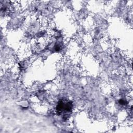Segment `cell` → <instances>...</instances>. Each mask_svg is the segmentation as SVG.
I'll return each mask as SVG.
<instances>
[{"label":"cell","mask_w":133,"mask_h":133,"mask_svg":"<svg viewBox=\"0 0 133 133\" xmlns=\"http://www.w3.org/2000/svg\"><path fill=\"white\" fill-rule=\"evenodd\" d=\"M73 106V103L71 101L67 99H61L57 104L56 111L58 115L65 116L72 112Z\"/></svg>","instance_id":"6da1fadb"},{"label":"cell","mask_w":133,"mask_h":133,"mask_svg":"<svg viewBox=\"0 0 133 133\" xmlns=\"http://www.w3.org/2000/svg\"><path fill=\"white\" fill-rule=\"evenodd\" d=\"M127 101L126 100H124L123 99H120L119 100V103L120 104H122V105H125V104H127Z\"/></svg>","instance_id":"7a4b0ae2"}]
</instances>
